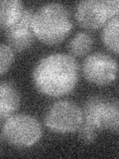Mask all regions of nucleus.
Returning a JSON list of instances; mask_svg holds the SVG:
<instances>
[{
  "label": "nucleus",
  "instance_id": "nucleus-14",
  "mask_svg": "<svg viewBox=\"0 0 119 159\" xmlns=\"http://www.w3.org/2000/svg\"><path fill=\"white\" fill-rule=\"evenodd\" d=\"M14 60L13 49L9 45L2 43L0 46V74L3 75L8 72Z\"/></svg>",
  "mask_w": 119,
  "mask_h": 159
},
{
  "label": "nucleus",
  "instance_id": "nucleus-11",
  "mask_svg": "<svg viewBox=\"0 0 119 159\" xmlns=\"http://www.w3.org/2000/svg\"><path fill=\"white\" fill-rule=\"evenodd\" d=\"M24 11L18 0H2L0 3V26L6 30L16 23Z\"/></svg>",
  "mask_w": 119,
  "mask_h": 159
},
{
  "label": "nucleus",
  "instance_id": "nucleus-10",
  "mask_svg": "<svg viewBox=\"0 0 119 159\" xmlns=\"http://www.w3.org/2000/svg\"><path fill=\"white\" fill-rule=\"evenodd\" d=\"M99 125L101 129L119 132V101L104 98L99 111Z\"/></svg>",
  "mask_w": 119,
  "mask_h": 159
},
{
  "label": "nucleus",
  "instance_id": "nucleus-5",
  "mask_svg": "<svg viewBox=\"0 0 119 159\" xmlns=\"http://www.w3.org/2000/svg\"><path fill=\"white\" fill-rule=\"evenodd\" d=\"M82 74L87 82L97 86H106L116 79L118 64L109 55L96 52L88 55L83 61Z\"/></svg>",
  "mask_w": 119,
  "mask_h": 159
},
{
  "label": "nucleus",
  "instance_id": "nucleus-8",
  "mask_svg": "<svg viewBox=\"0 0 119 159\" xmlns=\"http://www.w3.org/2000/svg\"><path fill=\"white\" fill-rule=\"evenodd\" d=\"M104 98L99 96L89 97L82 107V122L78 129L79 138L84 143H92L101 130L99 125V111Z\"/></svg>",
  "mask_w": 119,
  "mask_h": 159
},
{
  "label": "nucleus",
  "instance_id": "nucleus-6",
  "mask_svg": "<svg viewBox=\"0 0 119 159\" xmlns=\"http://www.w3.org/2000/svg\"><path fill=\"white\" fill-rule=\"evenodd\" d=\"M74 16L82 27L89 30L101 28L110 20L105 0H83L78 2Z\"/></svg>",
  "mask_w": 119,
  "mask_h": 159
},
{
  "label": "nucleus",
  "instance_id": "nucleus-13",
  "mask_svg": "<svg viewBox=\"0 0 119 159\" xmlns=\"http://www.w3.org/2000/svg\"><path fill=\"white\" fill-rule=\"evenodd\" d=\"M93 40L89 34L79 32L74 35L68 43V51L71 55L76 57H82L86 55L92 48Z\"/></svg>",
  "mask_w": 119,
  "mask_h": 159
},
{
  "label": "nucleus",
  "instance_id": "nucleus-7",
  "mask_svg": "<svg viewBox=\"0 0 119 159\" xmlns=\"http://www.w3.org/2000/svg\"><path fill=\"white\" fill-rule=\"evenodd\" d=\"M34 12L31 9H24L21 17L13 26L4 30L8 45L14 51L22 52L32 45L36 37L32 27Z\"/></svg>",
  "mask_w": 119,
  "mask_h": 159
},
{
  "label": "nucleus",
  "instance_id": "nucleus-3",
  "mask_svg": "<svg viewBox=\"0 0 119 159\" xmlns=\"http://www.w3.org/2000/svg\"><path fill=\"white\" fill-rule=\"evenodd\" d=\"M2 138L15 147H30L42 136V126L29 114H12L2 121Z\"/></svg>",
  "mask_w": 119,
  "mask_h": 159
},
{
  "label": "nucleus",
  "instance_id": "nucleus-4",
  "mask_svg": "<svg viewBox=\"0 0 119 159\" xmlns=\"http://www.w3.org/2000/svg\"><path fill=\"white\" fill-rule=\"evenodd\" d=\"M44 121L48 128L58 133L78 131L82 122V109L71 101H59L49 107Z\"/></svg>",
  "mask_w": 119,
  "mask_h": 159
},
{
  "label": "nucleus",
  "instance_id": "nucleus-2",
  "mask_svg": "<svg viewBox=\"0 0 119 159\" xmlns=\"http://www.w3.org/2000/svg\"><path fill=\"white\" fill-rule=\"evenodd\" d=\"M32 27L35 36L48 45L61 43L73 28L69 14L61 3H47L34 12Z\"/></svg>",
  "mask_w": 119,
  "mask_h": 159
},
{
  "label": "nucleus",
  "instance_id": "nucleus-9",
  "mask_svg": "<svg viewBox=\"0 0 119 159\" xmlns=\"http://www.w3.org/2000/svg\"><path fill=\"white\" fill-rule=\"evenodd\" d=\"M20 106V94L12 84L2 82L0 84V118L1 121L11 116Z\"/></svg>",
  "mask_w": 119,
  "mask_h": 159
},
{
  "label": "nucleus",
  "instance_id": "nucleus-1",
  "mask_svg": "<svg viewBox=\"0 0 119 159\" xmlns=\"http://www.w3.org/2000/svg\"><path fill=\"white\" fill-rule=\"evenodd\" d=\"M78 78L77 63L72 55L55 53L42 58L33 71V83L48 97L59 98L71 93Z\"/></svg>",
  "mask_w": 119,
  "mask_h": 159
},
{
  "label": "nucleus",
  "instance_id": "nucleus-12",
  "mask_svg": "<svg viewBox=\"0 0 119 159\" xmlns=\"http://www.w3.org/2000/svg\"><path fill=\"white\" fill-rule=\"evenodd\" d=\"M101 38L103 44L110 51L119 54V17L110 19L104 25Z\"/></svg>",
  "mask_w": 119,
  "mask_h": 159
}]
</instances>
